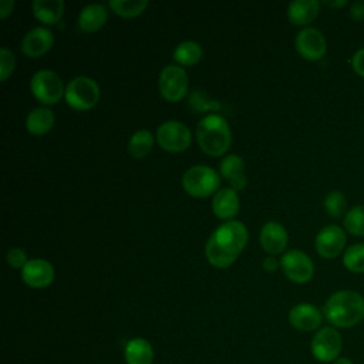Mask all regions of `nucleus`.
<instances>
[{"label":"nucleus","instance_id":"f257e3e1","mask_svg":"<svg viewBox=\"0 0 364 364\" xmlns=\"http://www.w3.org/2000/svg\"><path fill=\"white\" fill-rule=\"evenodd\" d=\"M323 316L337 328H351L364 318V297L354 290H338L328 296Z\"/></svg>","mask_w":364,"mask_h":364},{"label":"nucleus","instance_id":"f03ea898","mask_svg":"<svg viewBox=\"0 0 364 364\" xmlns=\"http://www.w3.org/2000/svg\"><path fill=\"white\" fill-rule=\"evenodd\" d=\"M196 141L205 154L210 156L223 155L232 144V131L226 118L219 114L205 115L198 122Z\"/></svg>","mask_w":364,"mask_h":364},{"label":"nucleus","instance_id":"7ed1b4c3","mask_svg":"<svg viewBox=\"0 0 364 364\" xmlns=\"http://www.w3.org/2000/svg\"><path fill=\"white\" fill-rule=\"evenodd\" d=\"M220 185L219 173L208 165H193L182 176V186L193 198H206L215 195Z\"/></svg>","mask_w":364,"mask_h":364},{"label":"nucleus","instance_id":"20e7f679","mask_svg":"<svg viewBox=\"0 0 364 364\" xmlns=\"http://www.w3.org/2000/svg\"><path fill=\"white\" fill-rule=\"evenodd\" d=\"M64 98L67 105L73 109L88 111L94 108L100 100V87L95 80L78 75L65 85Z\"/></svg>","mask_w":364,"mask_h":364},{"label":"nucleus","instance_id":"39448f33","mask_svg":"<svg viewBox=\"0 0 364 364\" xmlns=\"http://www.w3.org/2000/svg\"><path fill=\"white\" fill-rule=\"evenodd\" d=\"M30 91L33 97L44 107L57 104L65 92L61 77L53 70H38L30 80Z\"/></svg>","mask_w":364,"mask_h":364},{"label":"nucleus","instance_id":"423d86ee","mask_svg":"<svg viewBox=\"0 0 364 364\" xmlns=\"http://www.w3.org/2000/svg\"><path fill=\"white\" fill-rule=\"evenodd\" d=\"M247 228L243 222L239 220H228L222 223L212 235L210 239L226 253L235 256L236 259L245 249L247 243Z\"/></svg>","mask_w":364,"mask_h":364},{"label":"nucleus","instance_id":"0eeeda50","mask_svg":"<svg viewBox=\"0 0 364 364\" xmlns=\"http://www.w3.org/2000/svg\"><path fill=\"white\" fill-rule=\"evenodd\" d=\"M156 142L166 152H182L189 148L192 132L183 122L169 119L158 127Z\"/></svg>","mask_w":364,"mask_h":364},{"label":"nucleus","instance_id":"6e6552de","mask_svg":"<svg viewBox=\"0 0 364 364\" xmlns=\"http://www.w3.org/2000/svg\"><path fill=\"white\" fill-rule=\"evenodd\" d=\"M188 74L181 65L169 64L161 70L158 87L166 101L176 102L182 100L188 91Z\"/></svg>","mask_w":364,"mask_h":364},{"label":"nucleus","instance_id":"1a4fd4ad","mask_svg":"<svg viewBox=\"0 0 364 364\" xmlns=\"http://www.w3.org/2000/svg\"><path fill=\"white\" fill-rule=\"evenodd\" d=\"M343 340L336 327H323L311 338L310 350L313 357L320 363H333L338 358Z\"/></svg>","mask_w":364,"mask_h":364},{"label":"nucleus","instance_id":"9d476101","mask_svg":"<svg viewBox=\"0 0 364 364\" xmlns=\"http://www.w3.org/2000/svg\"><path fill=\"white\" fill-rule=\"evenodd\" d=\"M280 267L284 276L294 283H307L314 274L311 259L299 249L287 250L280 259Z\"/></svg>","mask_w":364,"mask_h":364},{"label":"nucleus","instance_id":"9b49d317","mask_svg":"<svg viewBox=\"0 0 364 364\" xmlns=\"http://www.w3.org/2000/svg\"><path fill=\"white\" fill-rule=\"evenodd\" d=\"M346 243V232L337 225H327L321 228L314 239L316 250L324 259L337 257L344 250Z\"/></svg>","mask_w":364,"mask_h":364},{"label":"nucleus","instance_id":"f8f14e48","mask_svg":"<svg viewBox=\"0 0 364 364\" xmlns=\"http://www.w3.org/2000/svg\"><path fill=\"white\" fill-rule=\"evenodd\" d=\"M297 53L309 61H317L324 57L327 51V43L320 30L314 27L301 28L294 40Z\"/></svg>","mask_w":364,"mask_h":364},{"label":"nucleus","instance_id":"ddd939ff","mask_svg":"<svg viewBox=\"0 0 364 364\" xmlns=\"http://www.w3.org/2000/svg\"><path fill=\"white\" fill-rule=\"evenodd\" d=\"M54 44V34L47 27L30 28L21 40V53L28 58H38L44 55Z\"/></svg>","mask_w":364,"mask_h":364},{"label":"nucleus","instance_id":"4468645a","mask_svg":"<svg viewBox=\"0 0 364 364\" xmlns=\"http://www.w3.org/2000/svg\"><path fill=\"white\" fill-rule=\"evenodd\" d=\"M54 267L46 259H30L21 269L23 282L33 289H44L54 280Z\"/></svg>","mask_w":364,"mask_h":364},{"label":"nucleus","instance_id":"2eb2a0df","mask_svg":"<svg viewBox=\"0 0 364 364\" xmlns=\"http://www.w3.org/2000/svg\"><path fill=\"white\" fill-rule=\"evenodd\" d=\"M290 324L299 331H313L320 327L323 321V311L314 304L299 303L289 311Z\"/></svg>","mask_w":364,"mask_h":364},{"label":"nucleus","instance_id":"dca6fc26","mask_svg":"<svg viewBox=\"0 0 364 364\" xmlns=\"http://www.w3.org/2000/svg\"><path fill=\"white\" fill-rule=\"evenodd\" d=\"M287 230L286 228L274 220L264 223L259 233V240L264 252L270 256L282 253L287 246Z\"/></svg>","mask_w":364,"mask_h":364},{"label":"nucleus","instance_id":"f3484780","mask_svg":"<svg viewBox=\"0 0 364 364\" xmlns=\"http://www.w3.org/2000/svg\"><path fill=\"white\" fill-rule=\"evenodd\" d=\"M239 196L235 189L229 188H222L219 189L213 198H212V210L213 213L220 218L228 220H233L236 213L239 212Z\"/></svg>","mask_w":364,"mask_h":364},{"label":"nucleus","instance_id":"a211bd4d","mask_svg":"<svg viewBox=\"0 0 364 364\" xmlns=\"http://www.w3.org/2000/svg\"><path fill=\"white\" fill-rule=\"evenodd\" d=\"M219 172L225 179H229L230 188L236 192L243 189L247 183L245 175V162L239 155H226L219 164Z\"/></svg>","mask_w":364,"mask_h":364},{"label":"nucleus","instance_id":"6ab92c4d","mask_svg":"<svg viewBox=\"0 0 364 364\" xmlns=\"http://www.w3.org/2000/svg\"><path fill=\"white\" fill-rule=\"evenodd\" d=\"M320 13L317 0H293L287 6V17L294 26H307L316 20Z\"/></svg>","mask_w":364,"mask_h":364},{"label":"nucleus","instance_id":"aec40b11","mask_svg":"<svg viewBox=\"0 0 364 364\" xmlns=\"http://www.w3.org/2000/svg\"><path fill=\"white\" fill-rule=\"evenodd\" d=\"M107 9L100 3L87 4L78 14V27L84 33H94L104 27L107 23Z\"/></svg>","mask_w":364,"mask_h":364},{"label":"nucleus","instance_id":"412c9836","mask_svg":"<svg viewBox=\"0 0 364 364\" xmlns=\"http://www.w3.org/2000/svg\"><path fill=\"white\" fill-rule=\"evenodd\" d=\"M55 117L48 107L33 108L26 117V128L31 135L40 136L47 134L54 125Z\"/></svg>","mask_w":364,"mask_h":364},{"label":"nucleus","instance_id":"4be33fe9","mask_svg":"<svg viewBox=\"0 0 364 364\" xmlns=\"http://www.w3.org/2000/svg\"><path fill=\"white\" fill-rule=\"evenodd\" d=\"M34 17L47 24H55L60 21L64 13V1L63 0H34L31 3Z\"/></svg>","mask_w":364,"mask_h":364},{"label":"nucleus","instance_id":"5701e85b","mask_svg":"<svg viewBox=\"0 0 364 364\" xmlns=\"http://www.w3.org/2000/svg\"><path fill=\"white\" fill-rule=\"evenodd\" d=\"M125 361L127 364H151L154 360V350L149 341L136 337L131 338L125 346Z\"/></svg>","mask_w":364,"mask_h":364},{"label":"nucleus","instance_id":"b1692460","mask_svg":"<svg viewBox=\"0 0 364 364\" xmlns=\"http://www.w3.org/2000/svg\"><path fill=\"white\" fill-rule=\"evenodd\" d=\"M203 55L202 47L199 46V43L192 41V40H186L179 43L175 50H173V60L182 67H189V65H195L200 61Z\"/></svg>","mask_w":364,"mask_h":364},{"label":"nucleus","instance_id":"393cba45","mask_svg":"<svg viewBox=\"0 0 364 364\" xmlns=\"http://www.w3.org/2000/svg\"><path fill=\"white\" fill-rule=\"evenodd\" d=\"M154 146V135L148 129H139L132 134L128 141V152L135 159L146 156Z\"/></svg>","mask_w":364,"mask_h":364},{"label":"nucleus","instance_id":"a878e982","mask_svg":"<svg viewBox=\"0 0 364 364\" xmlns=\"http://www.w3.org/2000/svg\"><path fill=\"white\" fill-rule=\"evenodd\" d=\"M109 9L125 18L139 16L148 6V0H109Z\"/></svg>","mask_w":364,"mask_h":364},{"label":"nucleus","instance_id":"bb28decb","mask_svg":"<svg viewBox=\"0 0 364 364\" xmlns=\"http://www.w3.org/2000/svg\"><path fill=\"white\" fill-rule=\"evenodd\" d=\"M343 264L353 273H364V243L348 246L343 255Z\"/></svg>","mask_w":364,"mask_h":364},{"label":"nucleus","instance_id":"cd10ccee","mask_svg":"<svg viewBox=\"0 0 364 364\" xmlns=\"http://www.w3.org/2000/svg\"><path fill=\"white\" fill-rule=\"evenodd\" d=\"M205 255H206V259L208 262L215 266V267H219V269H225V267H229L230 264H233L236 262V257L226 253L225 250H222L210 237L208 239L206 242V246H205Z\"/></svg>","mask_w":364,"mask_h":364},{"label":"nucleus","instance_id":"c85d7f7f","mask_svg":"<svg viewBox=\"0 0 364 364\" xmlns=\"http://www.w3.org/2000/svg\"><path fill=\"white\" fill-rule=\"evenodd\" d=\"M344 229L354 236H364V205L353 206L343 219Z\"/></svg>","mask_w":364,"mask_h":364},{"label":"nucleus","instance_id":"c756f323","mask_svg":"<svg viewBox=\"0 0 364 364\" xmlns=\"http://www.w3.org/2000/svg\"><path fill=\"white\" fill-rule=\"evenodd\" d=\"M324 209L328 216L337 219L347 213V198L341 191H330L324 198Z\"/></svg>","mask_w":364,"mask_h":364},{"label":"nucleus","instance_id":"7c9ffc66","mask_svg":"<svg viewBox=\"0 0 364 364\" xmlns=\"http://www.w3.org/2000/svg\"><path fill=\"white\" fill-rule=\"evenodd\" d=\"M14 67H16L14 54L7 47H1L0 48V80L6 81L14 71Z\"/></svg>","mask_w":364,"mask_h":364},{"label":"nucleus","instance_id":"2f4dec72","mask_svg":"<svg viewBox=\"0 0 364 364\" xmlns=\"http://www.w3.org/2000/svg\"><path fill=\"white\" fill-rule=\"evenodd\" d=\"M7 264L13 269H23L28 262L26 252L21 247H11L6 255Z\"/></svg>","mask_w":364,"mask_h":364},{"label":"nucleus","instance_id":"473e14b6","mask_svg":"<svg viewBox=\"0 0 364 364\" xmlns=\"http://www.w3.org/2000/svg\"><path fill=\"white\" fill-rule=\"evenodd\" d=\"M351 68L355 74L364 78V47L357 50L351 57Z\"/></svg>","mask_w":364,"mask_h":364},{"label":"nucleus","instance_id":"72a5a7b5","mask_svg":"<svg viewBox=\"0 0 364 364\" xmlns=\"http://www.w3.org/2000/svg\"><path fill=\"white\" fill-rule=\"evenodd\" d=\"M350 17L354 21H363L364 20V1H355L350 6Z\"/></svg>","mask_w":364,"mask_h":364},{"label":"nucleus","instance_id":"f704fd0d","mask_svg":"<svg viewBox=\"0 0 364 364\" xmlns=\"http://www.w3.org/2000/svg\"><path fill=\"white\" fill-rule=\"evenodd\" d=\"M14 1L13 0H1L0 1V18H6L13 13Z\"/></svg>","mask_w":364,"mask_h":364},{"label":"nucleus","instance_id":"c9c22d12","mask_svg":"<svg viewBox=\"0 0 364 364\" xmlns=\"http://www.w3.org/2000/svg\"><path fill=\"white\" fill-rule=\"evenodd\" d=\"M262 266H263V269L266 270V272H276L279 267H280V260H276L273 256H267L264 260H263V263H262Z\"/></svg>","mask_w":364,"mask_h":364},{"label":"nucleus","instance_id":"e433bc0d","mask_svg":"<svg viewBox=\"0 0 364 364\" xmlns=\"http://www.w3.org/2000/svg\"><path fill=\"white\" fill-rule=\"evenodd\" d=\"M324 4L330 6V7H336V9H340V7H344L347 4V0H340V1H324Z\"/></svg>","mask_w":364,"mask_h":364},{"label":"nucleus","instance_id":"4c0bfd02","mask_svg":"<svg viewBox=\"0 0 364 364\" xmlns=\"http://www.w3.org/2000/svg\"><path fill=\"white\" fill-rule=\"evenodd\" d=\"M333 364H353V361L347 357H338L337 360L333 361Z\"/></svg>","mask_w":364,"mask_h":364}]
</instances>
